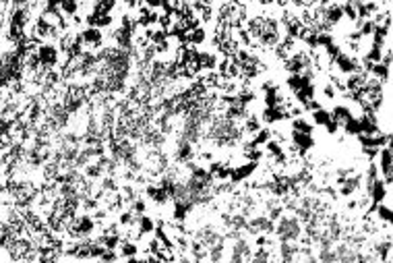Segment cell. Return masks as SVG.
<instances>
[{"label":"cell","mask_w":393,"mask_h":263,"mask_svg":"<svg viewBox=\"0 0 393 263\" xmlns=\"http://www.w3.org/2000/svg\"><path fill=\"white\" fill-rule=\"evenodd\" d=\"M329 120H331V112H329V110L321 108V106L313 110V122H315V124H319V127H325Z\"/></svg>","instance_id":"3"},{"label":"cell","mask_w":393,"mask_h":263,"mask_svg":"<svg viewBox=\"0 0 393 263\" xmlns=\"http://www.w3.org/2000/svg\"><path fill=\"white\" fill-rule=\"evenodd\" d=\"M38 58H40V64L44 68H56L60 62V50L58 46H54L50 42H42L38 46Z\"/></svg>","instance_id":"2"},{"label":"cell","mask_w":393,"mask_h":263,"mask_svg":"<svg viewBox=\"0 0 393 263\" xmlns=\"http://www.w3.org/2000/svg\"><path fill=\"white\" fill-rule=\"evenodd\" d=\"M300 232H302V224H300L296 215L282 213V220L273 228V234H277V241H298Z\"/></svg>","instance_id":"1"}]
</instances>
